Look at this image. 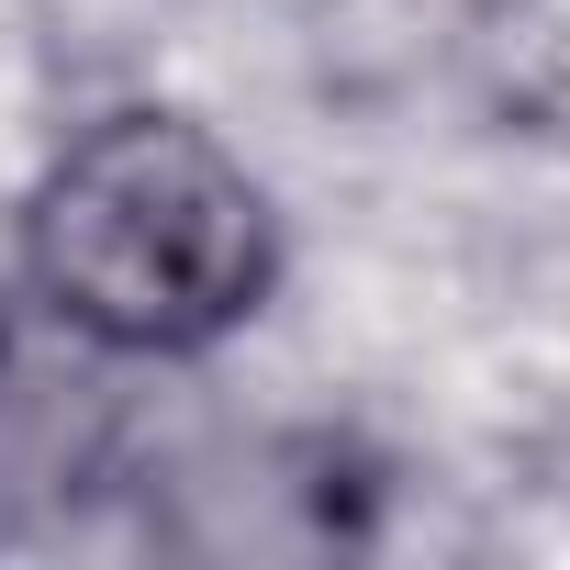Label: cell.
<instances>
[{
    "instance_id": "6da1fadb",
    "label": "cell",
    "mask_w": 570,
    "mask_h": 570,
    "mask_svg": "<svg viewBox=\"0 0 570 570\" xmlns=\"http://www.w3.org/2000/svg\"><path fill=\"white\" fill-rule=\"evenodd\" d=\"M12 279L68 347L179 370L268 314L279 213L202 112L124 101L35 168L12 224Z\"/></svg>"
},
{
    "instance_id": "3957f363",
    "label": "cell",
    "mask_w": 570,
    "mask_h": 570,
    "mask_svg": "<svg viewBox=\"0 0 570 570\" xmlns=\"http://www.w3.org/2000/svg\"><path fill=\"white\" fill-rule=\"evenodd\" d=\"M459 12H514V0H459Z\"/></svg>"
},
{
    "instance_id": "7a4b0ae2",
    "label": "cell",
    "mask_w": 570,
    "mask_h": 570,
    "mask_svg": "<svg viewBox=\"0 0 570 570\" xmlns=\"http://www.w3.org/2000/svg\"><path fill=\"white\" fill-rule=\"evenodd\" d=\"M12 370H23V347H12V292H0V392H12Z\"/></svg>"
}]
</instances>
